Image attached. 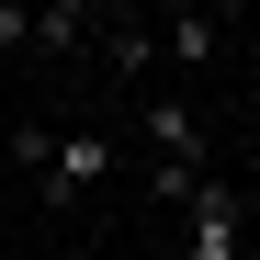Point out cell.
I'll return each mask as SVG.
<instances>
[{"label":"cell","mask_w":260,"mask_h":260,"mask_svg":"<svg viewBox=\"0 0 260 260\" xmlns=\"http://www.w3.org/2000/svg\"><path fill=\"white\" fill-rule=\"evenodd\" d=\"M102 181H113V136H57L46 170H34V204H46V215H79Z\"/></svg>","instance_id":"6da1fadb"},{"label":"cell","mask_w":260,"mask_h":260,"mask_svg":"<svg viewBox=\"0 0 260 260\" xmlns=\"http://www.w3.org/2000/svg\"><path fill=\"white\" fill-rule=\"evenodd\" d=\"M181 226H192L181 260H238V192H226V181H204V192L181 204Z\"/></svg>","instance_id":"7a4b0ae2"},{"label":"cell","mask_w":260,"mask_h":260,"mask_svg":"<svg viewBox=\"0 0 260 260\" xmlns=\"http://www.w3.org/2000/svg\"><path fill=\"white\" fill-rule=\"evenodd\" d=\"M158 57H181V68L215 57V12H204V0H170V12H158Z\"/></svg>","instance_id":"3957f363"},{"label":"cell","mask_w":260,"mask_h":260,"mask_svg":"<svg viewBox=\"0 0 260 260\" xmlns=\"http://www.w3.org/2000/svg\"><path fill=\"white\" fill-rule=\"evenodd\" d=\"M91 12H102V0H34V46H46V57H68L79 34H91Z\"/></svg>","instance_id":"277c9868"},{"label":"cell","mask_w":260,"mask_h":260,"mask_svg":"<svg viewBox=\"0 0 260 260\" xmlns=\"http://www.w3.org/2000/svg\"><path fill=\"white\" fill-rule=\"evenodd\" d=\"M102 57H113V79H136V91H147V68H158V34H147V23H102Z\"/></svg>","instance_id":"5b68a950"},{"label":"cell","mask_w":260,"mask_h":260,"mask_svg":"<svg viewBox=\"0 0 260 260\" xmlns=\"http://www.w3.org/2000/svg\"><path fill=\"white\" fill-rule=\"evenodd\" d=\"M0 46H34V0H0Z\"/></svg>","instance_id":"8992f818"},{"label":"cell","mask_w":260,"mask_h":260,"mask_svg":"<svg viewBox=\"0 0 260 260\" xmlns=\"http://www.w3.org/2000/svg\"><path fill=\"white\" fill-rule=\"evenodd\" d=\"M249 12H260V0H249Z\"/></svg>","instance_id":"52a82bcc"}]
</instances>
